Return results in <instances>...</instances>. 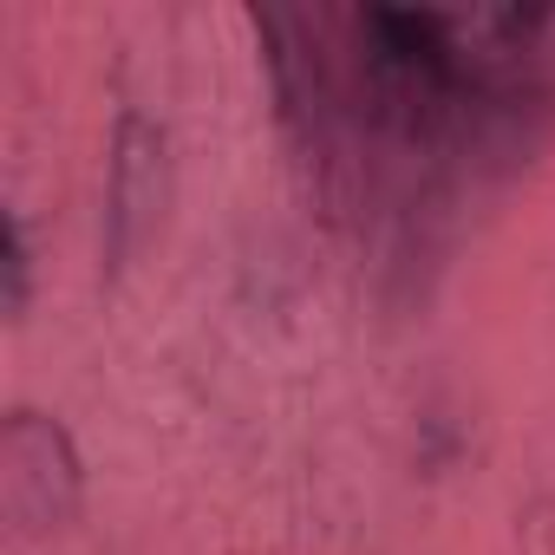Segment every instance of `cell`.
I'll return each instance as SVG.
<instances>
[{
    "label": "cell",
    "instance_id": "obj_1",
    "mask_svg": "<svg viewBox=\"0 0 555 555\" xmlns=\"http://www.w3.org/2000/svg\"><path fill=\"white\" fill-rule=\"evenodd\" d=\"M360 40H366V66L379 79V92L399 99V105H438L457 86V53L464 47L451 40V14L366 8Z\"/></svg>",
    "mask_w": 555,
    "mask_h": 555
},
{
    "label": "cell",
    "instance_id": "obj_2",
    "mask_svg": "<svg viewBox=\"0 0 555 555\" xmlns=\"http://www.w3.org/2000/svg\"><path fill=\"white\" fill-rule=\"evenodd\" d=\"M0 496L27 529H60L79 509V457L73 438L40 418V412H14L8 438H0Z\"/></svg>",
    "mask_w": 555,
    "mask_h": 555
},
{
    "label": "cell",
    "instance_id": "obj_3",
    "mask_svg": "<svg viewBox=\"0 0 555 555\" xmlns=\"http://www.w3.org/2000/svg\"><path fill=\"white\" fill-rule=\"evenodd\" d=\"M27 295H34V248H27V229L21 216H8V255H0V301L21 321L27 314Z\"/></svg>",
    "mask_w": 555,
    "mask_h": 555
}]
</instances>
